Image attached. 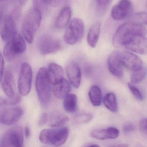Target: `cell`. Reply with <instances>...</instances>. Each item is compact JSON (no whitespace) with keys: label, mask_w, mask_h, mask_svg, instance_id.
<instances>
[{"label":"cell","mask_w":147,"mask_h":147,"mask_svg":"<svg viewBox=\"0 0 147 147\" xmlns=\"http://www.w3.org/2000/svg\"><path fill=\"white\" fill-rule=\"evenodd\" d=\"M147 29L143 25L134 22H127L117 28L113 36L112 42L116 47H124L133 38L138 35L146 36Z\"/></svg>","instance_id":"6da1fadb"},{"label":"cell","mask_w":147,"mask_h":147,"mask_svg":"<svg viewBox=\"0 0 147 147\" xmlns=\"http://www.w3.org/2000/svg\"><path fill=\"white\" fill-rule=\"evenodd\" d=\"M42 19V13L33 7L26 14L22 26V33L25 40L32 44L35 35L39 29Z\"/></svg>","instance_id":"7a4b0ae2"},{"label":"cell","mask_w":147,"mask_h":147,"mask_svg":"<svg viewBox=\"0 0 147 147\" xmlns=\"http://www.w3.org/2000/svg\"><path fill=\"white\" fill-rule=\"evenodd\" d=\"M52 85L48 69L44 67L40 68L36 75L35 88L39 100L43 106H47L50 102Z\"/></svg>","instance_id":"3957f363"},{"label":"cell","mask_w":147,"mask_h":147,"mask_svg":"<svg viewBox=\"0 0 147 147\" xmlns=\"http://www.w3.org/2000/svg\"><path fill=\"white\" fill-rule=\"evenodd\" d=\"M69 134V129L66 127L45 129L39 135L40 141L47 146L60 147L66 142Z\"/></svg>","instance_id":"277c9868"},{"label":"cell","mask_w":147,"mask_h":147,"mask_svg":"<svg viewBox=\"0 0 147 147\" xmlns=\"http://www.w3.org/2000/svg\"><path fill=\"white\" fill-rule=\"evenodd\" d=\"M26 49V45L23 36L16 34L4 46L3 54L6 60L11 61L23 54Z\"/></svg>","instance_id":"5b68a950"},{"label":"cell","mask_w":147,"mask_h":147,"mask_svg":"<svg viewBox=\"0 0 147 147\" xmlns=\"http://www.w3.org/2000/svg\"><path fill=\"white\" fill-rule=\"evenodd\" d=\"M84 32L83 22L79 18H74L70 22L65 32L64 40L68 45H75L83 38Z\"/></svg>","instance_id":"8992f818"},{"label":"cell","mask_w":147,"mask_h":147,"mask_svg":"<svg viewBox=\"0 0 147 147\" xmlns=\"http://www.w3.org/2000/svg\"><path fill=\"white\" fill-rule=\"evenodd\" d=\"M1 147H24L23 131L21 127H12L4 133Z\"/></svg>","instance_id":"52a82bcc"},{"label":"cell","mask_w":147,"mask_h":147,"mask_svg":"<svg viewBox=\"0 0 147 147\" xmlns=\"http://www.w3.org/2000/svg\"><path fill=\"white\" fill-rule=\"evenodd\" d=\"M33 75L31 66L27 63H22L18 79V90L21 96H26L30 92Z\"/></svg>","instance_id":"ba28073f"},{"label":"cell","mask_w":147,"mask_h":147,"mask_svg":"<svg viewBox=\"0 0 147 147\" xmlns=\"http://www.w3.org/2000/svg\"><path fill=\"white\" fill-rule=\"evenodd\" d=\"M0 33L3 40L7 42L17 33L16 23L11 15L1 16Z\"/></svg>","instance_id":"9c48e42d"},{"label":"cell","mask_w":147,"mask_h":147,"mask_svg":"<svg viewBox=\"0 0 147 147\" xmlns=\"http://www.w3.org/2000/svg\"><path fill=\"white\" fill-rule=\"evenodd\" d=\"M23 110L20 107H14L3 110L1 114V124L11 126L18 121L23 115Z\"/></svg>","instance_id":"30bf717a"},{"label":"cell","mask_w":147,"mask_h":147,"mask_svg":"<svg viewBox=\"0 0 147 147\" xmlns=\"http://www.w3.org/2000/svg\"><path fill=\"white\" fill-rule=\"evenodd\" d=\"M120 59L123 66L133 71L143 68V63L140 58L134 53L127 51L120 53Z\"/></svg>","instance_id":"8fae6325"},{"label":"cell","mask_w":147,"mask_h":147,"mask_svg":"<svg viewBox=\"0 0 147 147\" xmlns=\"http://www.w3.org/2000/svg\"><path fill=\"white\" fill-rule=\"evenodd\" d=\"M39 51L42 55L55 53L61 48V44L58 40L49 36L42 37L39 45Z\"/></svg>","instance_id":"7c38bea8"},{"label":"cell","mask_w":147,"mask_h":147,"mask_svg":"<svg viewBox=\"0 0 147 147\" xmlns=\"http://www.w3.org/2000/svg\"><path fill=\"white\" fill-rule=\"evenodd\" d=\"M124 47L135 53L147 55V38L144 35H137L130 40Z\"/></svg>","instance_id":"4fadbf2b"},{"label":"cell","mask_w":147,"mask_h":147,"mask_svg":"<svg viewBox=\"0 0 147 147\" xmlns=\"http://www.w3.org/2000/svg\"><path fill=\"white\" fill-rule=\"evenodd\" d=\"M109 70L111 74L117 78L123 77V65L120 59V53L117 51L113 52L108 59Z\"/></svg>","instance_id":"5bb4252c"},{"label":"cell","mask_w":147,"mask_h":147,"mask_svg":"<svg viewBox=\"0 0 147 147\" xmlns=\"http://www.w3.org/2000/svg\"><path fill=\"white\" fill-rule=\"evenodd\" d=\"M132 10V5L129 0H121L111 10V16L117 20H123L128 16Z\"/></svg>","instance_id":"9a60e30c"},{"label":"cell","mask_w":147,"mask_h":147,"mask_svg":"<svg viewBox=\"0 0 147 147\" xmlns=\"http://www.w3.org/2000/svg\"><path fill=\"white\" fill-rule=\"evenodd\" d=\"M66 73L71 84L75 88H78L82 79L81 70L78 64L75 62H70L66 66Z\"/></svg>","instance_id":"2e32d148"},{"label":"cell","mask_w":147,"mask_h":147,"mask_svg":"<svg viewBox=\"0 0 147 147\" xmlns=\"http://www.w3.org/2000/svg\"><path fill=\"white\" fill-rule=\"evenodd\" d=\"M1 80L2 89L7 96H14L16 93L14 91V78L11 71L7 70L4 71Z\"/></svg>","instance_id":"e0dca14e"},{"label":"cell","mask_w":147,"mask_h":147,"mask_svg":"<svg viewBox=\"0 0 147 147\" xmlns=\"http://www.w3.org/2000/svg\"><path fill=\"white\" fill-rule=\"evenodd\" d=\"M119 130L114 127L94 129L91 132V137L100 140L116 139L119 136Z\"/></svg>","instance_id":"ac0fdd59"},{"label":"cell","mask_w":147,"mask_h":147,"mask_svg":"<svg viewBox=\"0 0 147 147\" xmlns=\"http://www.w3.org/2000/svg\"><path fill=\"white\" fill-rule=\"evenodd\" d=\"M71 89L70 83L64 78L52 85V90L54 96L59 99L64 98L69 94Z\"/></svg>","instance_id":"d6986e66"},{"label":"cell","mask_w":147,"mask_h":147,"mask_svg":"<svg viewBox=\"0 0 147 147\" xmlns=\"http://www.w3.org/2000/svg\"><path fill=\"white\" fill-rule=\"evenodd\" d=\"M71 14L70 8L68 7L63 8L55 20V27L58 29L65 28L69 24Z\"/></svg>","instance_id":"ffe728a7"},{"label":"cell","mask_w":147,"mask_h":147,"mask_svg":"<svg viewBox=\"0 0 147 147\" xmlns=\"http://www.w3.org/2000/svg\"><path fill=\"white\" fill-rule=\"evenodd\" d=\"M48 71L52 84L64 78V70L62 67L58 64L55 63L50 64Z\"/></svg>","instance_id":"44dd1931"},{"label":"cell","mask_w":147,"mask_h":147,"mask_svg":"<svg viewBox=\"0 0 147 147\" xmlns=\"http://www.w3.org/2000/svg\"><path fill=\"white\" fill-rule=\"evenodd\" d=\"M101 32V24L97 22L91 27L87 35V42L91 47H96Z\"/></svg>","instance_id":"7402d4cb"},{"label":"cell","mask_w":147,"mask_h":147,"mask_svg":"<svg viewBox=\"0 0 147 147\" xmlns=\"http://www.w3.org/2000/svg\"><path fill=\"white\" fill-rule=\"evenodd\" d=\"M63 106L65 110L69 113H74L77 109V98L74 94H69L64 98Z\"/></svg>","instance_id":"603a6c76"},{"label":"cell","mask_w":147,"mask_h":147,"mask_svg":"<svg viewBox=\"0 0 147 147\" xmlns=\"http://www.w3.org/2000/svg\"><path fill=\"white\" fill-rule=\"evenodd\" d=\"M69 118L62 113H54L52 114L49 121V125L52 127H60L66 124Z\"/></svg>","instance_id":"cb8c5ba5"},{"label":"cell","mask_w":147,"mask_h":147,"mask_svg":"<svg viewBox=\"0 0 147 147\" xmlns=\"http://www.w3.org/2000/svg\"><path fill=\"white\" fill-rule=\"evenodd\" d=\"M103 102L105 107L111 112L117 113L118 111V103L115 95L113 92L106 94L103 98Z\"/></svg>","instance_id":"d4e9b609"},{"label":"cell","mask_w":147,"mask_h":147,"mask_svg":"<svg viewBox=\"0 0 147 147\" xmlns=\"http://www.w3.org/2000/svg\"><path fill=\"white\" fill-rule=\"evenodd\" d=\"M89 96L93 106H99L101 105L102 100V95L99 86L96 85L91 86L89 91Z\"/></svg>","instance_id":"484cf974"},{"label":"cell","mask_w":147,"mask_h":147,"mask_svg":"<svg viewBox=\"0 0 147 147\" xmlns=\"http://www.w3.org/2000/svg\"><path fill=\"white\" fill-rule=\"evenodd\" d=\"M147 70L145 68L133 71L131 76V81L132 84H138L141 82L146 76Z\"/></svg>","instance_id":"4316f807"},{"label":"cell","mask_w":147,"mask_h":147,"mask_svg":"<svg viewBox=\"0 0 147 147\" xmlns=\"http://www.w3.org/2000/svg\"><path fill=\"white\" fill-rule=\"evenodd\" d=\"M20 95V94L16 93L12 97L1 98L0 100L1 105H14L18 104L21 102L22 97Z\"/></svg>","instance_id":"83f0119b"},{"label":"cell","mask_w":147,"mask_h":147,"mask_svg":"<svg viewBox=\"0 0 147 147\" xmlns=\"http://www.w3.org/2000/svg\"><path fill=\"white\" fill-rule=\"evenodd\" d=\"M93 116L89 113H80L77 114L73 117V121L76 123L78 124L87 123L90 121Z\"/></svg>","instance_id":"f1b7e54d"},{"label":"cell","mask_w":147,"mask_h":147,"mask_svg":"<svg viewBox=\"0 0 147 147\" xmlns=\"http://www.w3.org/2000/svg\"><path fill=\"white\" fill-rule=\"evenodd\" d=\"M132 20L135 23L147 25V12L136 13L132 17Z\"/></svg>","instance_id":"f546056e"},{"label":"cell","mask_w":147,"mask_h":147,"mask_svg":"<svg viewBox=\"0 0 147 147\" xmlns=\"http://www.w3.org/2000/svg\"><path fill=\"white\" fill-rule=\"evenodd\" d=\"M128 86L132 94L135 97V98L137 100H139V101L143 100V96L138 88H137L132 83H128Z\"/></svg>","instance_id":"4dcf8cb0"},{"label":"cell","mask_w":147,"mask_h":147,"mask_svg":"<svg viewBox=\"0 0 147 147\" xmlns=\"http://www.w3.org/2000/svg\"><path fill=\"white\" fill-rule=\"evenodd\" d=\"M33 7L39 10L42 13L47 6L46 0H33Z\"/></svg>","instance_id":"1f68e13d"},{"label":"cell","mask_w":147,"mask_h":147,"mask_svg":"<svg viewBox=\"0 0 147 147\" xmlns=\"http://www.w3.org/2000/svg\"><path fill=\"white\" fill-rule=\"evenodd\" d=\"M112 0H96L98 9L101 11H104L109 6Z\"/></svg>","instance_id":"d6a6232c"},{"label":"cell","mask_w":147,"mask_h":147,"mask_svg":"<svg viewBox=\"0 0 147 147\" xmlns=\"http://www.w3.org/2000/svg\"><path fill=\"white\" fill-rule=\"evenodd\" d=\"M68 0H46L47 5L54 7H58L65 4Z\"/></svg>","instance_id":"836d02e7"},{"label":"cell","mask_w":147,"mask_h":147,"mask_svg":"<svg viewBox=\"0 0 147 147\" xmlns=\"http://www.w3.org/2000/svg\"><path fill=\"white\" fill-rule=\"evenodd\" d=\"M135 129V126L131 123H127L124 124L123 127V133L125 134H129L130 133L134 131Z\"/></svg>","instance_id":"e575fe53"},{"label":"cell","mask_w":147,"mask_h":147,"mask_svg":"<svg viewBox=\"0 0 147 147\" xmlns=\"http://www.w3.org/2000/svg\"><path fill=\"white\" fill-rule=\"evenodd\" d=\"M140 129L142 133L147 136V118H143L141 120Z\"/></svg>","instance_id":"d590c367"},{"label":"cell","mask_w":147,"mask_h":147,"mask_svg":"<svg viewBox=\"0 0 147 147\" xmlns=\"http://www.w3.org/2000/svg\"><path fill=\"white\" fill-rule=\"evenodd\" d=\"M48 117L46 113H43L41 116L39 121V126H42L45 125L47 121Z\"/></svg>","instance_id":"8d00e7d4"},{"label":"cell","mask_w":147,"mask_h":147,"mask_svg":"<svg viewBox=\"0 0 147 147\" xmlns=\"http://www.w3.org/2000/svg\"><path fill=\"white\" fill-rule=\"evenodd\" d=\"M1 60H0V63H1V78L2 77L3 74L4 72V60L2 55L1 54Z\"/></svg>","instance_id":"74e56055"},{"label":"cell","mask_w":147,"mask_h":147,"mask_svg":"<svg viewBox=\"0 0 147 147\" xmlns=\"http://www.w3.org/2000/svg\"><path fill=\"white\" fill-rule=\"evenodd\" d=\"M24 134H25V137L26 138H28L30 136V129L28 126L25 127V129H24Z\"/></svg>","instance_id":"f35d334b"},{"label":"cell","mask_w":147,"mask_h":147,"mask_svg":"<svg viewBox=\"0 0 147 147\" xmlns=\"http://www.w3.org/2000/svg\"><path fill=\"white\" fill-rule=\"evenodd\" d=\"M107 147H128V145L125 144H117V145H113Z\"/></svg>","instance_id":"ab89813d"},{"label":"cell","mask_w":147,"mask_h":147,"mask_svg":"<svg viewBox=\"0 0 147 147\" xmlns=\"http://www.w3.org/2000/svg\"><path fill=\"white\" fill-rule=\"evenodd\" d=\"M86 147H101L100 146L98 145H97V144H91V145H89V146H87Z\"/></svg>","instance_id":"60d3db41"},{"label":"cell","mask_w":147,"mask_h":147,"mask_svg":"<svg viewBox=\"0 0 147 147\" xmlns=\"http://www.w3.org/2000/svg\"><path fill=\"white\" fill-rule=\"evenodd\" d=\"M26 0H19L20 3L22 4H23L24 3H26Z\"/></svg>","instance_id":"b9f144b4"},{"label":"cell","mask_w":147,"mask_h":147,"mask_svg":"<svg viewBox=\"0 0 147 147\" xmlns=\"http://www.w3.org/2000/svg\"><path fill=\"white\" fill-rule=\"evenodd\" d=\"M42 147H55V146H44Z\"/></svg>","instance_id":"7bdbcfd3"},{"label":"cell","mask_w":147,"mask_h":147,"mask_svg":"<svg viewBox=\"0 0 147 147\" xmlns=\"http://www.w3.org/2000/svg\"><path fill=\"white\" fill-rule=\"evenodd\" d=\"M7 1V0H1V1Z\"/></svg>","instance_id":"ee69618b"}]
</instances>
